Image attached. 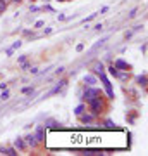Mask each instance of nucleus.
Here are the masks:
<instances>
[{
	"instance_id": "obj_1",
	"label": "nucleus",
	"mask_w": 148,
	"mask_h": 156,
	"mask_svg": "<svg viewBox=\"0 0 148 156\" xmlns=\"http://www.w3.org/2000/svg\"><path fill=\"white\" fill-rule=\"evenodd\" d=\"M105 97H103V94H100V95H97V97H93L91 101H88V111L95 118H98L100 114L105 111Z\"/></svg>"
},
{
	"instance_id": "obj_2",
	"label": "nucleus",
	"mask_w": 148,
	"mask_h": 156,
	"mask_svg": "<svg viewBox=\"0 0 148 156\" xmlns=\"http://www.w3.org/2000/svg\"><path fill=\"white\" fill-rule=\"evenodd\" d=\"M97 78L103 83V89H105V92H107V99H109V101H114V99H116V94H114V87H112V83H110L107 73H100Z\"/></svg>"
},
{
	"instance_id": "obj_3",
	"label": "nucleus",
	"mask_w": 148,
	"mask_h": 156,
	"mask_svg": "<svg viewBox=\"0 0 148 156\" xmlns=\"http://www.w3.org/2000/svg\"><path fill=\"white\" fill-rule=\"evenodd\" d=\"M100 94H102V89H98L97 85L86 87L84 92H83V95H81V99H83V103H88V101H91L93 97H97V95H100Z\"/></svg>"
},
{
	"instance_id": "obj_4",
	"label": "nucleus",
	"mask_w": 148,
	"mask_h": 156,
	"mask_svg": "<svg viewBox=\"0 0 148 156\" xmlns=\"http://www.w3.org/2000/svg\"><path fill=\"white\" fill-rule=\"evenodd\" d=\"M78 118H79V122H81V125H91L95 120H97V118H95L93 114L90 113V111H83V113L79 114Z\"/></svg>"
},
{
	"instance_id": "obj_5",
	"label": "nucleus",
	"mask_w": 148,
	"mask_h": 156,
	"mask_svg": "<svg viewBox=\"0 0 148 156\" xmlns=\"http://www.w3.org/2000/svg\"><path fill=\"white\" fill-rule=\"evenodd\" d=\"M66 85H67V80L64 78V80H60V82L57 83V85H55V87H53V89H52V90H50L48 94H45V97H52V95H55V94L62 92V90L66 89Z\"/></svg>"
},
{
	"instance_id": "obj_6",
	"label": "nucleus",
	"mask_w": 148,
	"mask_h": 156,
	"mask_svg": "<svg viewBox=\"0 0 148 156\" xmlns=\"http://www.w3.org/2000/svg\"><path fill=\"white\" fill-rule=\"evenodd\" d=\"M83 83H84L86 87H93V85L98 83V78H97L93 73H86V75L83 76Z\"/></svg>"
},
{
	"instance_id": "obj_7",
	"label": "nucleus",
	"mask_w": 148,
	"mask_h": 156,
	"mask_svg": "<svg viewBox=\"0 0 148 156\" xmlns=\"http://www.w3.org/2000/svg\"><path fill=\"white\" fill-rule=\"evenodd\" d=\"M22 139H24V142H26V147H31V149L38 147V141H36L35 134H28L26 137H22Z\"/></svg>"
},
{
	"instance_id": "obj_8",
	"label": "nucleus",
	"mask_w": 148,
	"mask_h": 156,
	"mask_svg": "<svg viewBox=\"0 0 148 156\" xmlns=\"http://www.w3.org/2000/svg\"><path fill=\"white\" fill-rule=\"evenodd\" d=\"M35 137H36L38 144H43V142H45V127H43V125H38V127H36Z\"/></svg>"
},
{
	"instance_id": "obj_9",
	"label": "nucleus",
	"mask_w": 148,
	"mask_h": 156,
	"mask_svg": "<svg viewBox=\"0 0 148 156\" xmlns=\"http://www.w3.org/2000/svg\"><path fill=\"white\" fill-rule=\"evenodd\" d=\"M112 64L117 68L119 71H121V70H126V71H129V70H131V66H129L128 62L124 61V59H116V61L112 62Z\"/></svg>"
},
{
	"instance_id": "obj_10",
	"label": "nucleus",
	"mask_w": 148,
	"mask_h": 156,
	"mask_svg": "<svg viewBox=\"0 0 148 156\" xmlns=\"http://www.w3.org/2000/svg\"><path fill=\"white\" fill-rule=\"evenodd\" d=\"M14 147H16V149H17V151H24V149H28V147H26V142H24V139H22V137H16V139H14Z\"/></svg>"
},
{
	"instance_id": "obj_11",
	"label": "nucleus",
	"mask_w": 148,
	"mask_h": 156,
	"mask_svg": "<svg viewBox=\"0 0 148 156\" xmlns=\"http://www.w3.org/2000/svg\"><path fill=\"white\" fill-rule=\"evenodd\" d=\"M91 73H93L95 76H98L100 73H105V66H103V62H95L93 68H91Z\"/></svg>"
},
{
	"instance_id": "obj_12",
	"label": "nucleus",
	"mask_w": 148,
	"mask_h": 156,
	"mask_svg": "<svg viewBox=\"0 0 148 156\" xmlns=\"http://www.w3.org/2000/svg\"><path fill=\"white\" fill-rule=\"evenodd\" d=\"M116 78H119L121 82H128L129 80V71H126V70H121V71L117 73V76Z\"/></svg>"
},
{
	"instance_id": "obj_13",
	"label": "nucleus",
	"mask_w": 148,
	"mask_h": 156,
	"mask_svg": "<svg viewBox=\"0 0 148 156\" xmlns=\"http://www.w3.org/2000/svg\"><path fill=\"white\" fill-rule=\"evenodd\" d=\"M105 73H109L110 76H114V78H116V76H117V73H119V70L114 66V64H109V66L105 68Z\"/></svg>"
},
{
	"instance_id": "obj_14",
	"label": "nucleus",
	"mask_w": 148,
	"mask_h": 156,
	"mask_svg": "<svg viewBox=\"0 0 148 156\" xmlns=\"http://www.w3.org/2000/svg\"><path fill=\"white\" fill-rule=\"evenodd\" d=\"M19 155V151L14 147V146H9V147H5V156H17Z\"/></svg>"
},
{
	"instance_id": "obj_15",
	"label": "nucleus",
	"mask_w": 148,
	"mask_h": 156,
	"mask_svg": "<svg viewBox=\"0 0 148 156\" xmlns=\"http://www.w3.org/2000/svg\"><path fill=\"white\" fill-rule=\"evenodd\" d=\"M136 83H138L139 87H147V75H139L138 78H136Z\"/></svg>"
},
{
	"instance_id": "obj_16",
	"label": "nucleus",
	"mask_w": 148,
	"mask_h": 156,
	"mask_svg": "<svg viewBox=\"0 0 148 156\" xmlns=\"http://www.w3.org/2000/svg\"><path fill=\"white\" fill-rule=\"evenodd\" d=\"M83 111H86V103H81L79 106H76V109H74V114L79 116V114L83 113Z\"/></svg>"
},
{
	"instance_id": "obj_17",
	"label": "nucleus",
	"mask_w": 148,
	"mask_h": 156,
	"mask_svg": "<svg viewBox=\"0 0 148 156\" xmlns=\"http://www.w3.org/2000/svg\"><path fill=\"white\" fill-rule=\"evenodd\" d=\"M19 64H21V70H24V71H28V70L31 68V61H28V59L22 61V62H19Z\"/></svg>"
},
{
	"instance_id": "obj_18",
	"label": "nucleus",
	"mask_w": 148,
	"mask_h": 156,
	"mask_svg": "<svg viewBox=\"0 0 148 156\" xmlns=\"http://www.w3.org/2000/svg\"><path fill=\"white\" fill-rule=\"evenodd\" d=\"M105 42H107V38H102V40H98L97 43H95V45H93V47H91V52H93V51H97L98 47H102V45H103Z\"/></svg>"
},
{
	"instance_id": "obj_19",
	"label": "nucleus",
	"mask_w": 148,
	"mask_h": 156,
	"mask_svg": "<svg viewBox=\"0 0 148 156\" xmlns=\"http://www.w3.org/2000/svg\"><path fill=\"white\" fill-rule=\"evenodd\" d=\"M9 97H10L9 90H7V89H4V90H2V95H0V101H7Z\"/></svg>"
},
{
	"instance_id": "obj_20",
	"label": "nucleus",
	"mask_w": 148,
	"mask_h": 156,
	"mask_svg": "<svg viewBox=\"0 0 148 156\" xmlns=\"http://www.w3.org/2000/svg\"><path fill=\"white\" fill-rule=\"evenodd\" d=\"M7 10V2L5 0H0V14H4Z\"/></svg>"
},
{
	"instance_id": "obj_21",
	"label": "nucleus",
	"mask_w": 148,
	"mask_h": 156,
	"mask_svg": "<svg viewBox=\"0 0 148 156\" xmlns=\"http://www.w3.org/2000/svg\"><path fill=\"white\" fill-rule=\"evenodd\" d=\"M103 125H105V128H109V130H110V128H114V125H116V123H114L112 120H105V123H103Z\"/></svg>"
},
{
	"instance_id": "obj_22",
	"label": "nucleus",
	"mask_w": 148,
	"mask_h": 156,
	"mask_svg": "<svg viewBox=\"0 0 148 156\" xmlns=\"http://www.w3.org/2000/svg\"><path fill=\"white\" fill-rule=\"evenodd\" d=\"M21 45H22V42H21V40H16V42H14V43H12V45H10V47H12V49L16 51V49H19Z\"/></svg>"
},
{
	"instance_id": "obj_23",
	"label": "nucleus",
	"mask_w": 148,
	"mask_h": 156,
	"mask_svg": "<svg viewBox=\"0 0 148 156\" xmlns=\"http://www.w3.org/2000/svg\"><path fill=\"white\" fill-rule=\"evenodd\" d=\"M33 90H35V87H24V89H22L21 92H22V94H31Z\"/></svg>"
},
{
	"instance_id": "obj_24",
	"label": "nucleus",
	"mask_w": 148,
	"mask_h": 156,
	"mask_svg": "<svg viewBox=\"0 0 148 156\" xmlns=\"http://www.w3.org/2000/svg\"><path fill=\"white\" fill-rule=\"evenodd\" d=\"M136 14H138V9L134 7V9H133L131 12H129V16H128V18H129V19H133V18H136Z\"/></svg>"
},
{
	"instance_id": "obj_25",
	"label": "nucleus",
	"mask_w": 148,
	"mask_h": 156,
	"mask_svg": "<svg viewBox=\"0 0 148 156\" xmlns=\"http://www.w3.org/2000/svg\"><path fill=\"white\" fill-rule=\"evenodd\" d=\"M38 10H41V7H38V5H30V12H38Z\"/></svg>"
},
{
	"instance_id": "obj_26",
	"label": "nucleus",
	"mask_w": 148,
	"mask_h": 156,
	"mask_svg": "<svg viewBox=\"0 0 148 156\" xmlns=\"http://www.w3.org/2000/svg\"><path fill=\"white\" fill-rule=\"evenodd\" d=\"M28 71H31V73H33V75H38V71H40V70H38V68H36V66H31V68H30V70H28Z\"/></svg>"
},
{
	"instance_id": "obj_27",
	"label": "nucleus",
	"mask_w": 148,
	"mask_h": 156,
	"mask_svg": "<svg viewBox=\"0 0 148 156\" xmlns=\"http://www.w3.org/2000/svg\"><path fill=\"white\" fill-rule=\"evenodd\" d=\"M76 51L83 52V51H84V43H78V45H76Z\"/></svg>"
},
{
	"instance_id": "obj_28",
	"label": "nucleus",
	"mask_w": 148,
	"mask_h": 156,
	"mask_svg": "<svg viewBox=\"0 0 148 156\" xmlns=\"http://www.w3.org/2000/svg\"><path fill=\"white\" fill-rule=\"evenodd\" d=\"M12 54H14V49H12V47H9V49L5 51V56H7V57H10Z\"/></svg>"
},
{
	"instance_id": "obj_29",
	"label": "nucleus",
	"mask_w": 148,
	"mask_h": 156,
	"mask_svg": "<svg viewBox=\"0 0 148 156\" xmlns=\"http://www.w3.org/2000/svg\"><path fill=\"white\" fill-rule=\"evenodd\" d=\"M43 24H45V21H36V23H35V28H41V26H43Z\"/></svg>"
},
{
	"instance_id": "obj_30",
	"label": "nucleus",
	"mask_w": 148,
	"mask_h": 156,
	"mask_svg": "<svg viewBox=\"0 0 148 156\" xmlns=\"http://www.w3.org/2000/svg\"><path fill=\"white\" fill-rule=\"evenodd\" d=\"M28 59V54H22V56H19V59H17V62H22Z\"/></svg>"
},
{
	"instance_id": "obj_31",
	"label": "nucleus",
	"mask_w": 148,
	"mask_h": 156,
	"mask_svg": "<svg viewBox=\"0 0 148 156\" xmlns=\"http://www.w3.org/2000/svg\"><path fill=\"white\" fill-rule=\"evenodd\" d=\"M95 18H97V14H91V16H88V18L84 19V23H90V21H93Z\"/></svg>"
},
{
	"instance_id": "obj_32",
	"label": "nucleus",
	"mask_w": 148,
	"mask_h": 156,
	"mask_svg": "<svg viewBox=\"0 0 148 156\" xmlns=\"http://www.w3.org/2000/svg\"><path fill=\"white\" fill-rule=\"evenodd\" d=\"M41 9H43V10H48V12H53V9H52V7H50L48 4H45V5H43V7H41Z\"/></svg>"
},
{
	"instance_id": "obj_33",
	"label": "nucleus",
	"mask_w": 148,
	"mask_h": 156,
	"mask_svg": "<svg viewBox=\"0 0 148 156\" xmlns=\"http://www.w3.org/2000/svg\"><path fill=\"white\" fill-rule=\"evenodd\" d=\"M105 12H109V7H107V5H105V7H102L98 14H105Z\"/></svg>"
},
{
	"instance_id": "obj_34",
	"label": "nucleus",
	"mask_w": 148,
	"mask_h": 156,
	"mask_svg": "<svg viewBox=\"0 0 148 156\" xmlns=\"http://www.w3.org/2000/svg\"><path fill=\"white\" fill-rule=\"evenodd\" d=\"M57 19H59V21H66V16H64V14H59V16H57Z\"/></svg>"
},
{
	"instance_id": "obj_35",
	"label": "nucleus",
	"mask_w": 148,
	"mask_h": 156,
	"mask_svg": "<svg viewBox=\"0 0 148 156\" xmlns=\"http://www.w3.org/2000/svg\"><path fill=\"white\" fill-rule=\"evenodd\" d=\"M139 30H143V26H141V24H138V26H134V28H133V31H139Z\"/></svg>"
},
{
	"instance_id": "obj_36",
	"label": "nucleus",
	"mask_w": 148,
	"mask_h": 156,
	"mask_svg": "<svg viewBox=\"0 0 148 156\" xmlns=\"http://www.w3.org/2000/svg\"><path fill=\"white\" fill-rule=\"evenodd\" d=\"M141 52H143V54H147V43H143V45H141Z\"/></svg>"
},
{
	"instance_id": "obj_37",
	"label": "nucleus",
	"mask_w": 148,
	"mask_h": 156,
	"mask_svg": "<svg viewBox=\"0 0 148 156\" xmlns=\"http://www.w3.org/2000/svg\"><path fill=\"white\" fill-rule=\"evenodd\" d=\"M133 33H134V31H128V33H126V40H128V38H131V37H133Z\"/></svg>"
},
{
	"instance_id": "obj_38",
	"label": "nucleus",
	"mask_w": 148,
	"mask_h": 156,
	"mask_svg": "<svg viewBox=\"0 0 148 156\" xmlns=\"http://www.w3.org/2000/svg\"><path fill=\"white\" fill-rule=\"evenodd\" d=\"M102 28H103V26H102V24H100V23H98V24H95V28H93V30H102Z\"/></svg>"
},
{
	"instance_id": "obj_39",
	"label": "nucleus",
	"mask_w": 148,
	"mask_h": 156,
	"mask_svg": "<svg viewBox=\"0 0 148 156\" xmlns=\"http://www.w3.org/2000/svg\"><path fill=\"white\" fill-rule=\"evenodd\" d=\"M0 155H5V146H0Z\"/></svg>"
},
{
	"instance_id": "obj_40",
	"label": "nucleus",
	"mask_w": 148,
	"mask_h": 156,
	"mask_svg": "<svg viewBox=\"0 0 148 156\" xmlns=\"http://www.w3.org/2000/svg\"><path fill=\"white\" fill-rule=\"evenodd\" d=\"M4 89H7V83H0V90H4Z\"/></svg>"
},
{
	"instance_id": "obj_41",
	"label": "nucleus",
	"mask_w": 148,
	"mask_h": 156,
	"mask_svg": "<svg viewBox=\"0 0 148 156\" xmlns=\"http://www.w3.org/2000/svg\"><path fill=\"white\" fill-rule=\"evenodd\" d=\"M64 70H66V68H62V66H60L59 70H57V75H60V73H64Z\"/></svg>"
},
{
	"instance_id": "obj_42",
	"label": "nucleus",
	"mask_w": 148,
	"mask_h": 156,
	"mask_svg": "<svg viewBox=\"0 0 148 156\" xmlns=\"http://www.w3.org/2000/svg\"><path fill=\"white\" fill-rule=\"evenodd\" d=\"M52 31H53V30H52V28H47V30H45V35H50Z\"/></svg>"
},
{
	"instance_id": "obj_43",
	"label": "nucleus",
	"mask_w": 148,
	"mask_h": 156,
	"mask_svg": "<svg viewBox=\"0 0 148 156\" xmlns=\"http://www.w3.org/2000/svg\"><path fill=\"white\" fill-rule=\"evenodd\" d=\"M10 2H14V4H21L22 0H10Z\"/></svg>"
},
{
	"instance_id": "obj_44",
	"label": "nucleus",
	"mask_w": 148,
	"mask_h": 156,
	"mask_svg": "<svg viewBox=\"0 0 148 156\" xmlns=\"http://www.w3.org/2000/svg\"><path fill=\"white\" fill-rule=\"evenodd\" d=\"M43 2H45V4H48V2H50V0H43Z\"/></svg>"
},
{
	"instance_id": "obj_45",
	"label": "nucleus",
	"mask_w": 148,
	"mask_h": 156,
	"mask_svg": "<svg viewBox=\"0 0 148 156\" xmlns=\"http://www.w3.org/2000/svg\"><path fill=\"white\" fill-rule=\"evenodd\" d=\"M57 2H66V0H57Z\"/></svg>"
},
{
	"instance_id": "obj_46",
	"label": "nucleus",
	"mask_w": 148,
	"mask_h": 156,
	"mask_svg": "<svg viewBox=\"0 0 148 156\" xmlns=\"http://www.w3.org/2000/svg\"><path fill=\"white\" fill-rule=\"evenodd\" d=\"M30 2H35V0H30Z\"/></svg>"
},
{
	"instance_id": "obj_47",
	"label": "nucleus",
	"mask_w": 148,
	"mask_h": 156,
	"mask_svg": "<svg viewBox=\"0 0 148 156\" xmlns=\"http://www.w3.org/2000/svg\"><path fill=\"white\" fill-rule=\"evenodd\" d=\"M0 76H2V73H0Z\"/></svg>"
},
{
	"instance_id": "obj_48",
	"label": "nucleus",
	"mask_w": 148,
	"mask_h": 156,
	"mask_svg": "<svg viewBox=\"0 0 148 156\" xmlns=\"http://www.w3.org/2000/svg\"><path fill=\"white\" fill-rule=\"evenodd\" d=\"M5 2H9V0H5Z\"/></svg>"
},
{
	"instance_id": "obj_49",
	"label": "nucleus",
	"mask_w": 148,
	"mask_h": 156,
	"mask_svg": "<svg viewBox=\"0 0 148 156\" xmlns=\"http://www.w3.org/2000/svg\"><path fill=\"white\" fill-rule=\"evenodd\" d=\"M66 2H67V0H66Z\"/></svg>"
}]
</instances>
